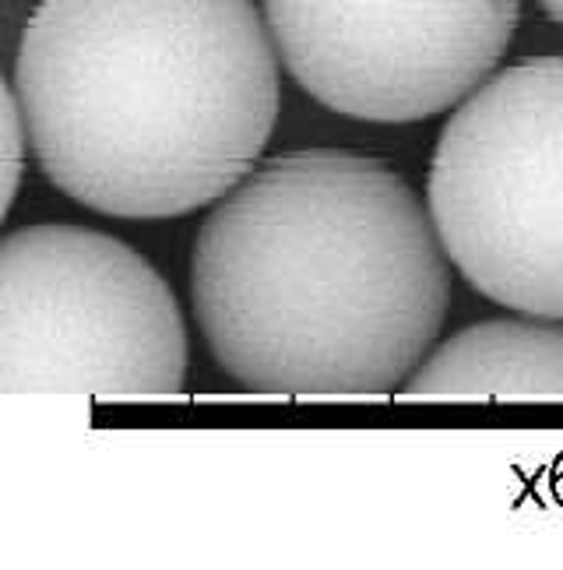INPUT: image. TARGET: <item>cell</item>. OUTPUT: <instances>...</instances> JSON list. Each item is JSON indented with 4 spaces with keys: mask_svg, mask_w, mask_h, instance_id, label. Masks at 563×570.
<instances>
[{
    "mask_svg": "<svg viewBox=\"0 0 563 570\" xmlns=\"http://www.w3.org/2000/svg\"><path fill=\"white\" fill-rule=\"evenodd\" d=\"M194 321L265 394H392L441 338L451 261L402 173L349 148L254 166L194 239Z\"/></svg>",
    "mask_w": 563,
    "mask_h": 570,
    "instance_id": "1",
    "label": "cell"
},
{
    "mask_svg": "<svg viewBox=\"0 0 563 570\" xmlns=\"http://www.w3.org/2000/svg\"><path fill=\"white\" fill-rule=\"evenodd\" d=\"M254 0H39L14 50L32 156L113 218H180L240 184L278 120Z\"/></svg>",
    "mask_w": 563,
    "mask_h": 570,
    "instance_id": "2",
    "label": "cell"
},
{
    "mask_svg": "<svg viewBox=\"0 0 563 570\" xmlns=\"http://www.w3.org/2000/svg\"><path fill=\"white\" fill-rule=\"evenodd\" d=\"M426 212L475 293L563 321V57L514 60L454 106Z\"/></svg>",
    "mask_w": 563,
    "mask_h": 570,
    "instance_id": "3",
    "label": "cell"
},
{
    "mask_svg": "<svg viewBox=\"0 0 563 570\" xmlns=\"http://www.w3.org/2000/svg\"><path fill=\"white\" fill-rule=\"evenodd\" d=\"M187 324L169 282L89 226L0 236V394H177Z\"/></svg>",
    "mask_w": 563,
    "mask_h": 570,
    "instance_id": "4",
    "label": "cell"
},
{
    "mask_svg": "<svg viewBox=\"0 0 563 570\" xmlns=\"http://www.w3.org/2000/svg\"><path fill=\"white\" fill-rule=\"evenodd\" d=\"M261 14L278 63L314 102L416 124L501 68L522 0H261Z\"/></svg>",
    "mask_w": 563,
    "mask_h": 570,
    "instance_id": "5",
    "label": "cell"
},
{
    "mask_svg": "<svg viewBox=\"0 0 563 570\" xmlns=\"http://www.w3.org/2000/svg\"><path fill=\"white\" fill-rule=\"evenodd\" d=\"M405 399H563V321L493 317L433 342Z\"/></svg>",
    "mask_w": 563,
    "mask_h": 570,
    "instance_id": "6",
    "label": "cell"
},
{
    "mask_svg": "<svg viewBox=\"0 0 563 570\" xmlns=\"http://www.w3.org/2000/svg\"><path fill=\"white\" fill-rule=\"evenodd\" d=\"M21 173H26V130H21L14 89L0 71V223L18 197Z\"/></svg>",
    "mask_w": 563,
    "mask_h": 570,
    "instance_id": "7",
    "label": "cell"
},
{
    "mask_svg": "<svg viewBox=\"0 0 563 570\" xmlns=\"http://www.w3.org/2000/svg\"><path fill=\"white\" fill-rule=\"evenodd\" d=\"M39 0H0V53H14L21 29H26L29 14Z\"/></svg>",
    "mask_w": 563,
    "mask_h": 570,
    "instance_id": "8",
    "label": "cell"
},
{
    "mask_svg": "<svg viewBox=\"0 0 563 570\" xmlns=\"http://www.w3.org/2000/svg\"><path fill=\"white\" fill-rule=\"evenodd\" d=\"M535 4L543 8L556 21V26H563V0H535Z\"/></svg>",
    "mask_w": 563,
    "mask_h": 570,
    "instance_id": "9",
    "label": "cell"
}]
</instances>
